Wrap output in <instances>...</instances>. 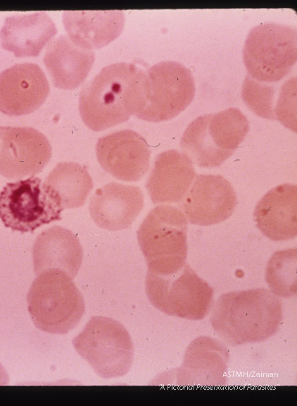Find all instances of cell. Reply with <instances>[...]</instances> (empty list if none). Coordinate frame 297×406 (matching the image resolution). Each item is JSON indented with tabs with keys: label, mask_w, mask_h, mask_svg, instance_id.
I'll return each mask as SVG.
<instances>
[{
	"label": "cell",
	"mask_w": 297,
	"mask_h": 406,
	"mask_svg": "<svg viewBox=\"0 0 297 406\" xmlns=\"http://www.w3.org/2000/svg\"><path fill=\"white\" fill-rule=\"evenodd\" d=\"M43 185L62 211L82 207L93 188L87 169L75 162L58 164Z\"/></svg>",
	"instance_id": "7402d4cb"
},
{
	"label": "cell",
	"mask_w": 297,
	"mask_h": 406,
	"mask_svg": "<svg viewBox=\"0 0 297 406\" xmlns=\"http://www.w3.org/2000/svg\"><path fill=\"white\" fill-rule=\"evenodd\" d=\"M56 32L51 17L37 12L5 18L0 39L2 47L16 57H36Z\"/></svg>",
	"instance_id": "ffe728a7"
},
{
	"label": "cell",
	"mask_w": 297,
	"mask_h": 406,
	"mask_svg": "<svg viewBox=\"0 0 297 406\" xmlns=\"http://www.w3.org/2000/svg\"><path fill=\"white\" fill-rule=\"evenodd\" d=\"M196 177L194 164L183 152L170 149L156 157L146 183L153 204L177 203Z\"/></svg>",
	"instance_id": "2e32d148"
},
{
	"label": "cell",
	"mask_w": 297,
	"mask_h": 406,
	"mask_svg": "<svg viewBox=\"0 0 297 406\" xmlns=\"http://www.w3.org/2000/svg\"><path fill=\"white\" fill-rule=\"evenodd\" d=\"M27 302L37 328L53 334H65L75 328L85 311L83 297L72 278L60 269L37 274Z\"/></svg>",
	"instance_id": "3957f363"
},
{
	"label": "cell",
	"mask_w": 297,
	"mask_h": 406,
	"mask_svg": "<svg viewBox=\"0 0 297 406\" xmlns=\"http://www.w3.org/2000/svg\"><path fill=\"white\" fill-rule=\"evenodd\" d=\"M265 278L277 296L290 297L296 293V248L276 252L267 263Z\"/></svg>",
	"instance_id": "cb8c5ba5"
},
{
	"label": "cell",
	"mask_w": 297,
	"mask_h": 406,
	"mask_svg": "<svg viewBox=\"0 0 297 406\" xmlns=\"http://www.w3.org/2000/svg\"><path fill=\"white\" fill-rule=\"evenodd\" d=\"M243 57L251 78L265 83L282 80L296 62V29L274 23L254 27L245 41Z\"/></svg>",
	"instance_id": "52a82bcc"
},
{
	"label": "cell",
	"mask_w": 297,
	"mask_h": 406,
	"mask_svg": "<svg viewBox=\"0 0 297 406\" xmlns=\"http://www.w3.org/2000/svg\"><path fill=\"white\" fill-rule=\"evenodd\" d=\"M146 73L144 106L135 116L148 122L168 121L191 103L195 82L191 72L171 61L158 63Z\"/></svg>",
	"instance_id": "9c48e42d"
},
{
	"label": "cell",
	"mask_w": 297,
	"mask_h": 406,
	"mask_svg": "<svg viewBox=\"0 0 297 406\" xmlns=\"http://www.w3.org/2000/svg\"><path fill=\"white\" fill-rule=\"evenodd\" d=\"M297 187L284 183L268 191L254 210L257 227L269 239L283 241L297 234Z\"/></svg>",
	"instance_id": "e0dca14e"
},
{
	"label": "cell",
	"mask_w": 297,
	"mask_h": 406,
	"mask_svg": "<svg viewBox=\"0 0 297 406\" xmlns=\"http://www.w3.org/2000/svg\"><path fill=\"white\" fill-rule=\"evenodd\" d=\"M83 250L77 237L70 230L53 226L36 238L32 250L34 273L60 269L72 279L82 264Z\"/></svg>",
	"instance_id": "d6986e66"
},
{
	"label": "cell",
	"mask_w": 297,
	"mask_h": 406,
	"mask_svg": "<svg viewBox=\"0 0 297 406\" xmlns=\"http://www.w3.org/2000/svg\"><path fill=\"white\" fill-rule=\"evenodd\" d=\"M77 353L101 377L111 379L125 375L134 357L129 332L119 321L94 316L72 340Z\"/></svg>",
	"instance_id": "8992f818"
},
{
	"label": "cell",
	"mask_w": 297,
	"mask_h": 406,
	"mask_svg": "<svg viewBox=\"0 0 297 406\" xmlns=\"http://www.w3.org/2000/svg\"><path fill=\"white\" fill-rule=\"evenodd\" d=\"M274 87L262 84L247 75L244 80L241 95L246 104L258 116L275 119L273 99Z\"/></svg>",
	"instance_id": "d4e9b609"
},
{
	"label": "cell",
	"mask_w": 297,
	"mask_h": 406,
	"mask_svg": "<svg viewBox=\"0 0 297 406\" xmlns=\"http://www.w3.org/2000/svg\"><path fill=\"white\" fill-rule=\"evenodd\" d=\"M179 207L192 224L210 226L231 216L236 195L230 183L220 175L200 174L180 201Z\"/></svg>",
	"instance_id": "7c38bea8"
},
{
	"label": "cell",
	"mask_w": 297,
	"mask_h": 406,
	"mask_svg": "<svg viewBox=\"0 0 297 406\" xmlns=\"http://www.w3.org/2000/svg\"><path fill=\"white\" fill-rule=\"evenodd\" d=\"M143 207L139 187L112 182L95 191L89 201V213L97 226L115 231L129 227Z\"/></svg>",
	"instance_id": "9a60e30c"
},
{
	"label": "cell",
	"mask_w": 297,
	"mask_h": 406,
	"mask_svg": "<svg viewBox=\"0 0 297 406\" xmlns=\"http://www.w3.org/2000/svg\"><path fill=\"white\" fill-rule=\"evenodd\" d=\"M216 340L200 337L189 346L180 368V374H189L188 378H199V383H225L229 352Z\"/></svg>",
	"instance_id": "603a6c76"
},
{
	"label": "cell",
	"mask_w": 297,
	"mask_h": 406,
	"mask_svg": "<svg viewBox=\"0 0 297 406\" xmlns=\"http://www.w3.org/2000/svg\"><path fill=\"white\" fill-rule=\"evenodd\" d=\"M9 377L4 367L0 363V386H6L8 383Z\"/></svg>",
	"instance_id": "4316f807"
},
{
	"label": "cell",
	"mask_w": 297,
	"mask_h": 406,
	"mask_svg": "<svg viewBox=\"0 0 297 406\" xmlns=\"http://www.w3.org/2000/svg\"><path fill=\"white\" fill-rule=\"evenodd\" d=\"M94 59L92 50L77 46L62 35L49 44L43 61L54 86L73 90L84 81Z\"/></svg>",
	"instance_id": "44dd1931"
},
{
	"label": "cell",
	"mask_w": 297,
	"mask_h": 406,
	"mask_svg": "<svg viewBox=\"0 0 297 406\" xmlns=\"http://www.w3.org/2000/svg\"><path fill=\"white\" fill-rule=\"evenodd\" d=\"M146 293L162 312L190 320H201L209 313L213 290L185 264L177 272L159 276L147 271Z\"/></svg>",
	"instance_id": "ba28073f"
},
{
	"label": "cell",
	"mask_w": 297,
	"mask_h": 406,
	"mask_svg": "<svg viewBox=\"0 0 297 406\" xmlns=\"http://www.w3.org/2000/svg\"><path fill=\"white\" fill-rule=\"evenodd\" d=\"M146 73L133 63L108 65L82 88L79 111L84 124L101 131L127 121L144 106Z\"/></svg>",
	"instance_id": "6da1fadb"
},
{
	"label": "cell",
	"mask_w": 297,
	"mask_h": 406,
	"mask_svg": "<svg viewBox=\"0 0 297 406\" xmlns=\"http://www.w3.org/2000/svg\"><path fill=\"white\" fill-rule=\"evenodd\" d=\"M46 137L30 127L0 126V174L21 179L40 172L51 157Z\"/></svg>",
	"instance_id": "8fae6325"
},
{
	"label": "cell",
	"mask_w": 297,
	"mask_h": 406,
	"mask_svg": "<svg viewBox=\"0 0 297 406\" xmlns=\"http://www.w3.org/2000/svg\"><path fill=\"white\" fill-rule=\"evenodd\" d=\"M122 11H66L63 22L70 40L77 46L91 50L108 45L122 32Z\"/></svg>",
	"instance_id": "ac0fdd59"
},
{
	"label": "cell",
	"mask_w": 297,
	"mask_h": 406,
	"mask_svg": "<svg viewBox=\"0 0 297 406\" xmlns=\"http://www.w3.org/2000/svg\"><path fill=\"white\" fill-rule=\"evenodd\" d=\"M61 211L37 177L8 183L0 192V219L14 231L32 232L61 220Z\"/></svg>",
	"instance_id": "30bf717a"
},
{
	"label": "cell",
	"mask_w": 297,
	"mask_h": 406,
	"mask_svg": "<svg viewBox=\"0 0 297 406\" xmlns=\"http://www.w3.org/2000/svg\"><path fill=\"white\" fill-rule=\"evenodd\" d=\"M49 84L36 63L14 65L0 73V111L8 116L32 113L45 102Z\"/></svg>",
	"instance_id": "5bb4252c"
},
{
	"label": "cell",
	"mask_w": 297,
	"mask_h": 406,
	"mask_svg": "<svg viewBox=\"0 0 297 406\" xmlns=\"http://www.w3.org/2000/svg\"><path fill=\"white\" fill-rule=\"evenodd\" d=\"M187 230L186 216L174 206L159 205L148 214L137 230L148 271L168 276L186 264Z\"/></svg>",
	"instance_id": "5b68a950"
},
{
	"label": "cell",
	"mask_w": 297,
	"mask_h": 406,
	"mask_svg": "<svg viewBox=\"0 0 297 406\" xmlns=\"http://www.w3.org/2000/svg\"><path fill=\"white\" fill-rule=\"evenodd\" d=\"M282 320L281 300L265 288L222 294L210 316L213 330L232 346L268 339L277 332Z\"/></svg>",
	"instance_id": "7a4b0ae2"
},
{
	"label": "cell",
	"mask_w": 297,
	"mask_h": 406,
	"mask_svg": "<svg viewBox=\"0 0 297 406\" xmlns=\"http://www.w3.org/2000/svg\"><path fill=\"white\" fill-rule=\"evenodd\" d=\"M249 130L247 118L236 108L195 118L180 140L184 153L201 168H214L227 159Z\"/></svg>",
	"instance_id": "277c9868"
},
{
	"label": "cell",
	"mask_w": 297,
	"mask_h": 406,
	"mask_svg": "<svg viewBox=\"0 0 297 406\" xmlns=\"http://www.w3.org/2000/svg\"><path fill=\"white\" fill-rule=\"evenodd\" d=\"M275 119L296 131V78H290L281 87L274 109Z\"/></svg>",
	"instance_id": "484cf974"
},
{
	"label": "cell",
	"mask_w": 297,
	"mask_h": 406,
	"mask_svg": "<svg viewBox=\"0 0 297 406\" xmlns=\"http://www.w3.org/2000/svg\"><path fill=\"white\" fill-rule=\"evenodd\" d=\"M96 152L102 168L122 181H138L149 168L151 152L146 141L132 130L117 131L99 138Z\"/></svg>",
	"instance_id": "4fadbf2b"
}]
</instances>
